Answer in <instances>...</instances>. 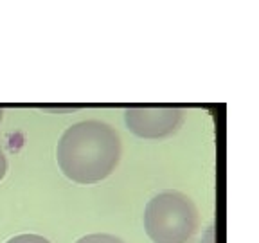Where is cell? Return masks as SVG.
<instances>
[{
    "label": "cell",
    "mask_w": 259,
    "mask_h": 243,
    "mask_svg": "<svg viewBox=\"0 0 259 243\" xmlns=\"http://www.w3.org/2000/svg\"><path fill=\"white\" fill-rule=\"evenodd\" d=\"M58 166L72 182L96 184L105 180L117 168L121 139L103 121H81L69 126L56 148Z\"/></svg>",
    "instance_id": "obj_1"
},
{
    "label": "cell",
    "mask_w": 259,
    "mask_h": 243,
    "mask_svg": "<svg viewBox=\"0 0 259 243\" xmlns=\"http://www.w3.org/2000/svg\"><path fill=\"white\" fill-rule=\"evenodd\" d=\"M198 225V209L180 191H162L146 204L144 231L153 243H187Z\"/></svg>",
    "instance_id": "obj_2"
},
{
    "label": "cell",
    "mask_w": 259,
    "mask_h": 243,
    "mask_svg": "<svg viewBox=\"0 0 259 243\" xmlns=\"http://www.w3.org/2000/svg\"><path fill=\"white\" fill-rule=\"evenodd\" d=\"M182 121L184 110L175 106H130L124 112L126 128L142 139L169 137Z\"/></svg>",
    "instance_id": "obj_3"
},
{
    "label": "cell",
    "mask_w": 259,
    "mask_h": 243,
    "mask_svg": "<svg viewBox=\"0 0 259 243\" xmlns=\"http://www.w3.org/2000/svg\"><path fill=\"white\" fill-rule=\"evenodd\" d=\"M76 243H124L121 238L113 234H105V232H96V234H87L79 238Z\"/></svg>",
    "instance_id": "obj_4"
},
{
    "label": "cell",
    "mask_w": 259,
    "mask_h": 243,
    "mask_svg": "<svg viewBox=\"0 0 259 243\" xmlns=\"http://www.w3.org/2000/svg\"><path fill=\"white\" fill-rule=\"evenodd\" d=\"M6 243H51V241L40 234H18V236H13Z\"/></svg>",
    "instance_id": "obj_5"
},
{
    "label": "cell",
    "mask_w": 259,
    "mask_h": 243,
    "mask_svg": "<svg viewBox=\"0 0 259 243\" xmlns=\"http://www.w3.org/2000/svg\"><path fill=\"white\" fill-rule=\"evenodd\" d=\"M8 173V158H6L4 151H2V146H0V180L6 177Z\"/></svg>",
    "instance_id": "obj_6"
},
{
    "label": "cell",
    "mask_w": 259,
    "mask_h": 243,
    "mask_svg": "<svg viewBox=\"0 0 259 243\" xmlns=\"http://www.w3.org/2000/svg\"><path fill=\"white\" fill-rule=\"evenodd\" d=\"M2 117H4V112H2V108H0V123H2Z\"/></svg>",
    "instance_id": "obj_7"
}]
</instances>
